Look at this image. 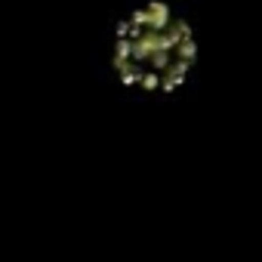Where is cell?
<instances>
[{
  "mask_svg": "<svg viewBox=\"0 0 262 262\" xmlns=\"http://www.w3.org/2000/svg\"><path fill=\"white\" fill-rule=\"evenodd\" d=\"M191 31L161 7L126 19L117 34V68L123 80L145 90H167L179 83L191 65Z\"/></svg>",
  "mask_w": 262,
  "mask_h": 262,
  "instance_id": "1",
  "label": "cell"
}]
</instances>
